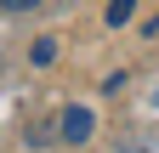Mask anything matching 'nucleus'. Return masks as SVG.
Listing matches in <instances>:
<instances>
[{"mask_svg":"<svg viewBox=\"0 0 159 153\" xmlns=\"http://www.w3.org/2000/svg\"><path fill=\"white\" fill-rule=\"evenodd\" d=\"M148 108H159V91H153V97H148Z\"/></svg>","mask_w":159,"mask_h":153,"instance_id":"0eeeda50","label":"nucleus"},{"mask_svg":"<svg viewBox=\"0 0 159 153\" xmlns=\"http://www.w3.org/2000/svg\"><path fill=\"white\" fill-rule=\"evenodd\" d=\"M131 11H136V0H108V28H119V23H131Z\"/></svg>","mask_w":159,"mask_h":153,"instance_id":"7ed1b4c3","label":"nucleus"},{"mask_svg":"<svg viewBox=\"0 0 159 153\" xmlns=\"http://www.w3.org/2000/svg\"><path fill=\"white\" fill-rule=\"evenodd\" d=\"M142 34H159V17H148V23H142Z\"/></svg>","mask_w":159,"mask_h":153,"instance_id":"423d86ee","label":"nucleus"},{"mask_svg":"<svg viewBox=\"0 0 159 153\" xmlns=\"http://www.w3.org/2000/svg\"><path fill=\"white\" fill-rule=\"evenodd\" d=\"M40 0H0V11H34Z\"/></svg>","mask_w":159,"mask_h":153,"instance_id":"39448f33","label":"nucleus"},{"mask_svg":"<svg viewBox=\"0 0 159 153\" xmlns=\"http://www.w3.org/2000/svg\"><path fill=\"white\" fill-rule=\"evenodd\" d=\"M29 57H34V68H46V63H57V40H34V51H29Z\"/></svg>","mask_w":159,"mask_h":153,"instance_id":"20e7f679","label":"nucleus"},{"mask_svg":"<svg viewBox=\"0 0 159 153\" xmlns=\"http://www.w3.org/2000/svg\"><path fill=\"white\" fill-rule=\"evenodd\" d=\"M57 136L74 142V147H80V142H91V136H97V113H91L85 102H68V108H63V119H57Z\"/></svg>","mask_w":159,"mask_h":153,"instance_id":"f257e3e1","label":"nucleus"},{"mask_svg":"<svg viewBox=\"0 0 159 153\" xmlns=\"http://www.w3.org/2000/svg\"><path fill=\"white\" fill-rule=\"evenodd\" d=\"M114 153H159V130H136V136H125Z\"/></svg>","mask_w":159,"mask_h":153,"instance_id":"f03ea898","label":"nucleus"}]
</instances>
